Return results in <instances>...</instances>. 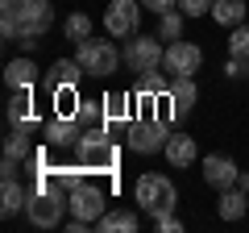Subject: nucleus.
<instances>
[{
    "label": "nucleus",
    "mask_w": 249,
    "mask_h": 233,
    "mask_svg": "<svg viewBox=\"0 0 249 233\" xmlns=\"http://www.w3.org/2000/svg\"><path fill=\"white\" fill-rule=\"evenodd\" d=\"M75 116H79V125H108L104 121V100H79Z\"/></svg>",
    "instance_id": "nucleus-27"
},
{
    "label": "nucleus",
    "mask_w": 249,
    "mask_h": 233,
    "mask_svg": "<svg viewBox=\"0 0 249 233\" xmlns=\"http://www.w3.org/2000/svg\"><path fill=\"white\" fill-rule=\"evenodd\" d=\"M75 108H79V92L75 88H54V113L75 116Z\"/></svg>",
    "instance_id": "nucleus-28"
},
{
    "label": "nucleus",
    "mask_w": 249,
    "mask_h": 233,
    "mask_svg": "<svg viewBox=\"0 0 249 233\" xmlns=\"http://www.w3.org/2000/svg\"><path fill=\"white\" fill-rule=\"evenodd\" d=\"M79 50H75V58L83 63V71L88 75H112L116 67H121V50H116L112 38H88V42H75Z\"/></svg>",
    "instance_id": "nucleus-6"
},
{
    "label": "nucleus",
    "mask_w": 249,
    "mask_h": 233,
    "mask_svg": "<svg viewBox=\"0 0 249 233\" xmlns=\"http://www.w3.org/2000/svg\"><path fill=\"white\" fill-rule=\"evenodd\" d=\"M37 79H42V71H37V63L29 58V54H25V58H13V63L4 67V83H9V92H25V88L34 92Z\"/></svg>",
    "instance_id": "nucleus-14"
},
{
    "label": "nucleus",
    "mask_w": 249,
    "mask_h": 233,
    "mask_svg": "<svg viewBox=\"0 0 249 233\" xmlns=\"http://www.w3.org/2000/svg\"><path fill=\"white\" fill-rule=\"evenodd\" d=\"M75 162L88 171H112L116 167V142L108 137V125H91L75 142Z\"/></svg>",
    "instance_id": "nucleus-2"
},
{
    "label": "nucleus",
    "mask_w": 249,
    "mask_h": 233,
    "mask_svg": "<svg viewBox=\"0 0 249 233\" xmlns=\"http://www.w3.org/2000/svg\"><path fill=\"white\" fill-rule=\"evenodd\" d=\"M142 4L150 13H158V17H162V13H170V9H178V0H142Z\"/></svg>",
    "instance_id": "nucleus-32"
},
{
    "label": "nucleus",
    "mask_w": 249,
    "mask_h": 233,
    "mask_svg": "<svg viewBox=\"0 0 249 233\" xmlns=\"http://www.w3.org/2000/svg\"><path fill=\"white\" fill-rule=\"evenodd\" d=\"M216 208H220L224 221H241V216L249 213V192H245V188H224V192H220V204H216Z\"/></svg>",
    "instance_id": "nucleus-22"
},
{
    "label": "nucleus",
    "mask_w": 249,
    "mask_h": 233,
    "mask_svg": "<svg viewBox=\"0 0 249 233\" xmlns=\"http://www.w3.org/2000/svg\"><path fill=\"white\" fill-rule=\"evenodd\" d=\"M137 225H142V216L129 213V208H116V213H104L96 221L100 233H137Z\"/></svg>",
    "instance_id": "nucleus-20"
},
{
    "label": "nucleus",
    "mask_w": 249,
    "mask_h": 233,
    "mask_svg": "<svg viewBox=\"0 0 249 233\" xmlns=\"http://www.w3.org/2000/svg\"><path fill=\"white\" fill-rule=\"evenodd\" d=\"M83 63L79 58H54V67L46 71V83H50V92L54 88H79V79H83Z\"/></svg>",
    "instance_id": "nucleus-15"
},
{
    "label": "nucleus",
    "mask_w": 249,
    "mask_h": 233,
    "mask_svg": "<svg viewBox=\"0 0 249 233\" xmlns=\"http://www.w3.org/2000/svg\"><path fill=\"white\" fill-rule=\"evenodd\" d=\"M9 125H29L34 121V96H29V88L25 92H13V100H9Z\"/></svg>",
    "instance_id": "nucleus-24"
},
{
    "label": "nucleus",
    "mask_w": 249,
    "mask_h": 233,
    "mask_svg": "<svg viewBox=\"0 0 249 233\" xmlns=\"http://www.w3.org/2000/svg\"><path fill=\"white\" fill-rule=\"evenodd\" d=\"M142 0H112L104 9V29L108 38H133L137 25H142Z\"/></svg>",
    "instance_id": "nucleus-8"
},
{
    "label": "nucleus",
    "mask_w": 249,
    "mask_h": 233,
    "mask_svg": "<svg viewBox=\"0 0 249 233\" xmlns=\"http://www.w3.org/2000/svg\"><path fill=\"white\" fill-rule=\"evenodd\" d=\"M17 167H21V158H9V154H4V162H0V179H17Z\"/></svg>",
    "instance_id": "nucleus-33"
},
{
    "label": "nucleus",
    "mask_w": 249,
    "mask_h": 233,
    "mask_svg": "<svg viewBox=\"0 0 249 233\" xmlns=\"http://www.w3.org/2000/svg\"><path fill=\"white\" fill-rule=\"evenodd\" d=\"M42 142L50 150H75V142H79V116L54 113V121H46V129H42Z\"/></svg>",
    "instance_id": "nucleus-11"
},
{
    "label": "nucleus",
    "mask_w": 249,
    "mask_h": 233,
    "mask_svg": "<svg viewBox=\"0 0 249 233\" xmlns=\"http://www.w3.org/2000/svg\"><path fill=\"white\" fill-rule=\"evenodd\" d=\"M71 213V200L67 192H46V188H34L29 192V204H25V216L34 229H54L62 225V216Z\"/></svg>",
    "instance_id": "nucleus-5"
},
{
    "label": "nucleus",
    "mask_w": 249,
    "mask_h": 233,
    "mask_svg": "<svg viewBox=\"0 0 249 233\" xmlns=\"http://www.w3.org/2000/svg\"><path fill=\"white\" fill-rule=\"evenodd\" d=\"M166 142H170V125L158 113L154 116H133L129 129H124V146L133 154H158V150H166Z\"/></svg>",
    "instance_id": "nucleus-4"
},
{
    "label": "nucleus",
    "mask_w": 249,
    "mask_h": 233,
    "mask_svg": "<svg viewBox=\"0 0 249 233\" xmlns=\"http://www.w3.org/2000/svg\"><path fill=\"white\" fill-rule=\"evenodd\" d=\"M154 229H158V233H178L183 221H178L175 213H158V216H154Z\"/></svg>",
    "instance_id": "nucleus-30"
},
{
    "label": "nucleus",
    "mask_w": 249,
    "mask_h": 233,
    "mask_svg": "<svg viewBox=\"0 0 249 233\" xmlns=\"http://www.w3.org/2000/svg\"><path fill=\"white\" fill-rule=\"evenodd\" d=\"M199 100V88H196V75H178L175 83H170L166 92V104H170V116H191V108H196Z\"/></svg>",
    "instance_id": "nucleus-13"
},
{
    "label": "nucleus",
    "mask_w": 249,
    "mask_h": 233,
    "mask_svg": "<svg viewBox=\"0 0 249 233\" xmlns=\"http://www.w3.org/2000/svg\"><path fill=\"white\" fill-rule=\"evenodd\" d=\"M224 75H232V79H237V75H245V58H237V54H232L229 63H224Z\"/></svg>",
    "instance_id": "nucleus-34"
},
{
    "label": "nucleus",
    "mask_w": 249,
    "mask_h": 233,
    "mask_svg": "<svg viewBox=\"0 0 249 233\" xmlns=\"http://www.w3.org/2000/svg\"><path fill=\"white\" fill-rule=\"evenodd\" d=\"M204 179H208V188H216V192H224V188H237V179H241V167L229 158V154H208V158H204Z\"/></svg>",
    "instance_id": "nucleus-12"
},
{
    "label": "nucleus",
    "mask_w": 249,
    "mask_h": 233,
    "mask_svg": "<svg viewBox=\"0 0 249 233\" xmlns=\"http://www.w3.org/2000/svg\"><path fill=\"white\" fill-rule=\"evenodd\" d=\"M199 63H204V50H199L196 42H183V38H175V42H166V54H162V71L170 75V79H178V75H196Z\"/></svg>",
    "instance_id": "nucleus-7"
},
{
    "label": "nucleus",
    "mask_w": 249,
    "mask_h": 233,
    "mask_svg": "<svg viewBox=\"0 0 249 233\" xmlns=\"http://www.w3.org/2000/svg\"><path fill=\"white\" fill-rule=\"evenodd\" d=\"M245 13H249V0H212V21H216V25H224V29L241 25Z\"/></svg>",
    "instance_id": "nucleus-17"
},
{
    "label": "nucleus",
    "mask_w": 249,
    "mask_h": 233,
    "mask_svg": "<svg viewBox=\"0 0 249 233\" xmlns=\"http://www.w3.org/2000/svg\"><path fill=\"white\" fill-rule=\"evenodd\" d=\"M50 25H54L50 0H0V34H4V42L42 38Z\"/></svg>",
    "instance_id": "nucleus-1"
},
{
    "label": "nucleus",
    "mask_w": 249,
    "mask_h": 233,
    "mask_svg": "<svg viewBox=\"0 0 249 233\" xmlns=\"http://www.w3.org/2000/svg\"><path fill=\"white\" fill-rule=\"evenodd\" d=\"M170 83H175V79H166L162 71H145V75H137V100H145V104H150V100L166 96Z\"/></svg>",
    "instance_id": "nucleus-23"
},
{
    "label": "nucleus",
    "mask_w": 249,
    "mask_h": 233,
    "mask_svg": "<svg viewBox=\"0 0 249 233\" xmlns=\"http://www.w3.org/2000/svg\"><path fill=\"white\" fill-rule=\"evenodd\" d=\"M133 196H137V204H142L150 216H158V213H175V204H178L175 183H170L166 175H158V171H145V175H137Z\"/></svg>",
    "instance_id": "nucleus-3"
},
{
    "label": "nucleus",
    "mask_w": 249,
    "mask_h": 233,
    "mask_svg": "<svg viewBox=\"0 0 249 233\" xmlns=\"http://www.w3.org/2000/svg\"><path fill=\"white\" fill-rule=\"evenodd\" d=\"M162 42H158V34H150V38H133V42L124 46V63H129V71H137V75H145V71H158L162 67Z\"/></svg>",
    "instance_id": "nucleus-9"
},
{
    "label": "nucleus",
    "mask_w": 249,
    "mask_h": 233,
    "mask_svg": "<svg viewBox=\"0 0 249 233\" xmlns=\"http://www.w3.org/2000/svg\"><path fill=\"white\" fill-rule=\"evenodd\" d=\"M237 188H245V192H249V171H241V179H237Z\"/></svg>",
    "instance_id": "nucleus-35"
},
{
    "label": "nucleus",
    "mask_w": 249,
    "mask_h": 233,
    "mask_svg": "<svg viewBox=\"0 0 249 233\" xmlns=\"http://www.w3.org/2000/svg\"><path fill=\"white\" fill-rule=\"evenodd\" d=\"M67 200H71V216H83V221H91V225L108 213V192H104V183H83V188L71 192Z\"/></svg>",
    "instance_id": "nucleus-10"
},
{
    "label": "nucleus",
    "mask_w": 249,
    "mask_h": 233,
    "mask_svg": "<svg viewBox=\"0 0 249 233\" xmlns=\"http://www.w3.org/2000/svg\"><path fill=\"white\" fill-rule=\"evenodd\" d=\"M229 50L237 54V58H249V25L241 21V25H232V34H229Z\"/></svg>",
    "instance_id": "nucleus-29"
},
{
    "label": "nucleus",
    "mask_w": 249,
    "mask_h": 233,
    "mask_svg": "<svg viewBox=\"0 0 249 233\" xmlns=\"http://www.w3.org/2000/svg\"><path fill=\"white\" fill-rule=\"evenodd\" d=\"M104 121L108 125H129L133 121V100L124 92H108L104 96Z\"/></svg>",
    "instance_id": "nucleus-21"
},
{
    "label": "nucleus",
    "mask_w": 249,
    "mask_h": 233,
    "mask_svg": "<svg viewBox=\"0 0 249 233\" xmlns=\"http://www.w3.org/2000/svg\"><path fill=\"white\" fill-rule=\"evenodd\" d=\"M62 38L67 42H88L91 38V17L88 13H71V17L62 21Z\"/></svg>",
    "instance_id": "nucleus-25"
},
{
    "label": "nucleus",
    "mask_w": 249,
    "mask_h": 233,
    "mask_svg": "<svg viewBox=\"0 0 249 233\" xmlns=\"http://www.w3.org/2000/svg\"><path fill=\"white\" fill-rule=\"evenodd\" d=\"M162 154H166L170 167H191L199 158V146H196V137H187V134H170V142H166Z\"/></svg>",
    "instance_id": "nucleus-16"
},
{
    "label": "nucleus",
    "mask_w": 249,
    "mask_h": 233,
    "mask_svg": "<svg viewBox=\"0 0 249 233\" xmlns=\"http://www.w3.org/2000/svg\"><path fill=\"white\" fill-rule=\"evenodd\" d=\"M178 9L187 17H204V13H212V0H178Z\"/></svg>",
    "instance_id": "nucleus-31"
},
{
    "label": "nucleus",
    "mask_w": 249,
    "mask_h": 233,
    "mask_svg": "<svg viewBox=\"0 0 249 233\" xmlns=\"http://www.w3.org/2000/svg\"><path fill=\"white\" fill-rule=\"evenodd\" d=\"M183 9H170L158 17V38H166V42H175V38H183Z\"/></svg>",
    "instance_id": "nucleus-26"
},
{
    "label": "nucleus",
    "mask_w": 249,
    "mask_h": 233,
    "mask_svg": "<svg viewBox=\"0 0 249 233\" xmlns=\"http://www.w3.org/2000/svg\"><path fill=\"white\" fill-rule=\"evenodd\" d=\"M4 154L9 158H21V162L34 154V121L29 125H13V134L4 137Z\"/></svg>",
    "instance_id": "nucleus-19"
},
{
    "label": "nucleus",
    "mask_w": 249,
    "mask_h": 233,
    "mask_svg": "<svg viewBox=\"0 0 249 233\" xmlns=\"http://www.w3.org/2000/svg\"><path fill=\"white\" fill-rule=\"evenodd\" d=\"M29 204V192L17 179H0V216H17Z\"/></svg>",
    "instance_id": "nucleus-18"
}]
</instances>
